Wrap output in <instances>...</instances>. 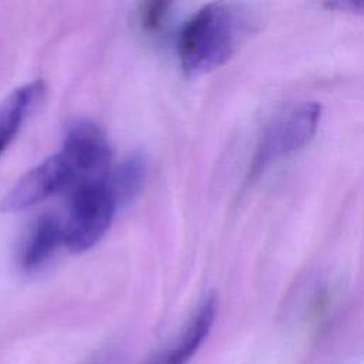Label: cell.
Here are the masks:
<instances>
[{
  "instance_id": "6da1fadb",
  "label": "cell",
  "mask_w": 364,
  "mask_h": 364,
  "mask_svg": "<svg viewBox=\"0 0 364 364\" xmlns=\"http://www.w3.org/2000/svg\"><path fill=\"white\" fill-rule=\"evenodd\" d=\"M245 11L230 3L199 9L182 27L178 54L188 74H203L223 65L249 33Z\"/></svg>"
},
{
  "instance_id": "7a4b0ae2",
  "label": "cell",
  "mask_w": 364,
  "mask_h": 364,
  "mask_svg": "<svg viewBox=\"0 0 364 364\" xmlns=\"http://www.w3.org/2000/svg\"><path fill=\"white\" fill-rule=\"evenodd\" d=\"M118 205L108 179L77 181L64 225L67 247L73 252L91 249L108 230Z\"/></svg>"
},
{
  "instance_id": "3957f363",
  "label": "cell",
  "mask_w": 364,
  "mask_h": 364,
  "mask_svg": "<svg viewBox=\"0 0 364 364\" xmlns=\"http://www.w3.org/2000/svg\"><path fill=\"white\" fill-rule=\"evenodd\" d=\"M320 122V105L303 101L279 112L267 125L255 166L260 169L266 164L286 156L304 146L314 135Z\"/></svg>"
},
{
  "instance_id": "277c9868",
  "label": "cell",
  "mask_w": 364,
  "mask_h": 364,
  "mask_svg": "<svg viewBox=\"0 0 364 364\" xmlns=\"http://www.w3.org/2000/svg\"><path fill=\"white\" fill-rule=\"evenodd\" d=\"M75 183V173L64 158L55 154L26 172L1 202L4 212H21Z\"/></svg>"
},
{
  "instance_id": "5b68a950",
  "label": "cell",
  "mask_w": 364,
  "mask_h": 364,
  "mask_svg": "<svg viewBox=\"0 0 364 364\" xmlns=\"http://www.w3.org/2000/svg\"><path fill=\"white\" fill-rule=\"evenodd\" d=\"M61 154L71 165L75 181L104 179L109 169V142L102 129L88 119L74 121L68 127Z\"/></svg>"
},
{
  "instance_id": "8992f818",
  "label": "cell",
  "mask_w": 364,
  "mask_h": 364,
  "mask_svg": "<svg viewBox=\"0 0 364 364\" xmlns=\"http://www.w3.org/2000/svg\"><path fill=\"white\" fill-rule=\"evenodd\" d=\"M215 316L216 300L213 296H209L196 309L178 338L151 357L145 364H186L210 331Z\"/></svg>"
},
{
  "instance_id": "52a82bcc",
  "label": "cell",
  "mask_w": 364,
  "mask_h": 364,
  "mask_svg": "<svg viewBox=\"0 0 364 364\" xmlns=\"http://www.w3.org/2000/svg\"><path fill=\"white\" fill-rule=\"evenodd\" d=\"M65 243L64 225L55 216L44 215L33 225L20 252V264L24 270L40 269L55 250Z\"/></svg>"
},
{
  "instance_id": "ba28073f",
  "label": "cell",
  "mask_w": 364,
  "mask_h": 364,
  "mask_svg": "<svg viewBox=\"0 0 364 364\" xmlns=\"http://www.w3.org/2000/svg\"><path fill=\"white\" fill-rule=\"evenodd\" d=\"M44 94L41 80L24 84L11 91L0 104V156L23 127Z\"/></svg>"
},
{
  "instance_id": "9c48e42d",
  "label": "cell",
  "mask_w": 364,
  "mask_h": 364,
  "mask_svg": "<svg viewBox=\"0 0 364 364\" xmlns=\"http://www.w3.org/2000/svg\"><path fill=\"white\" fill-rule=\"evenodd\" d=\"M146 178V161L142 155L134 154L127 158L108 179L118 202H128L142 188Z\"/></svg>"
},
{
  "instance_id": "30bf717a",
  "label": "cell",
  "mask_w": 364,
  "mask_h": 364,
  "mask_svg": "<svg viewBox=\"0 0 364 364\" xmlns=\"http://www.w3.org/2000/svg\"><path fill=\"white\" fill-rule=\"evenodd\" d=\"M171 3L168 1H148L139 6L138 18L141 27L146 33H156L159 31L169 14Z\"/></svg>"
},
{
  "instance_id": "8fae6325",
  "label": "cell",
  "mask_w": 364,
  "mask_h": 364,
  "mask_svg": "<svg viewBox=\"0 0 364 364\" xmlns=\"http://www.w3.org/2000/svg\"><path fill=\"white\" fill-rule=\"evenodd\" d=\"M331 6H336L341 10L347 11H354V13H361L364 14V1H347V3H334Z\"/></svg>"
}]
</instances>
